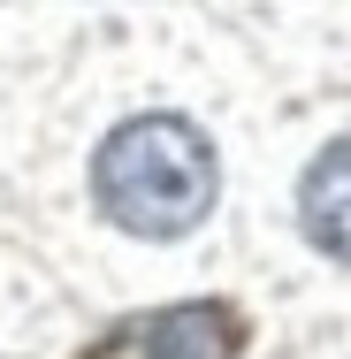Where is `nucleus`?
I'll return each mask as SVG.
<instances>
[{
  "mask_svg": "<svg viewBox=\"0 0 351 359\" xmlns=\"http://www.w3.org/2000/svg\"><path fill=\"white\" fill-rule=\"evenodd\" d=\"M298 222H305V237H313L329 260H351V138L329 145V153L305 168V184H298Z\"/></svg>",
  "mask_w": 351,
  "mask_h": 359,
  "instance_id": "nucleus-2",
  "label": "nucleus"
},
{
  "mask_svg": "<svg viewBox=\"0 0 351 359\" xmlns=\"http://www.w3.org/2000/svg\"><path fill=\"white\" fill-rule=\"evenodd\" d=\"M229 352V321L207 306H184V313H153L123 337V359H221Z\"/></svg>",
  "mask_w": 351,
  "mask_h": 359,
  "instance_id": "nucleus-3",
  "label": "nucleus"
},
{
  "mask_svg": "<svg viewBox=\"0 0 351 359\" xmlns=\"http://www.w3.org/2000/svg\"><path fill=\"white\" fill-rule=\"evenodd\" d=\"M99 215L130 237H184L214 207V145L184 115H138L92 161Z\"/></svg>",
  "mask_w": 351,
  "mask_h": 359,
  "instance_id": "nucleus-1",
  "label": "nucleus"
}]
</instances>
